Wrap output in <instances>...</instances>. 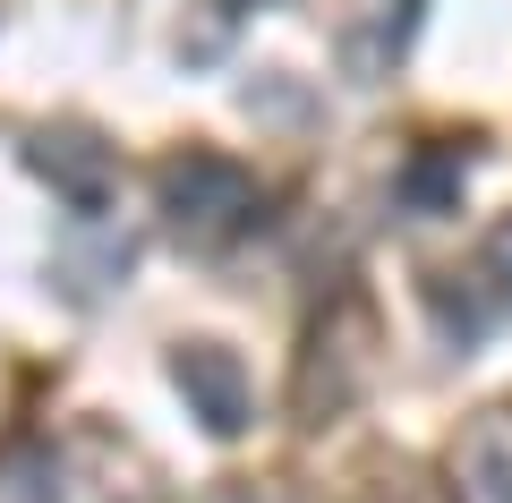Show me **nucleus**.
I'll use <instances>...</instances> for the list:
<instances>
[{"mask_svg":"<svg viewBox=\"0 0 512 503\" xmlns=\"http://www.w3.org/2000/svg\"><path fill=\"white\" fill-rule=\"evenodd\" d=\"M154 197H163V222L188 239L197 256L231 248V239L256 231V214H265V188H256L248 162L214 154V145H188V154H171L163 171H154Z\"/></svg>","mask_w":512,"mask_h":503,"instance_id":"1","label":"nucleus"},{"mask_svg":"<svg viewBox=\"0 0 512 503\" xmlns=\"http://www.w3.org/2000/svg\"><path fill=\"white\" fill-rule=\"evenodd\" d=\"M26 162H35V171H43V180H52L60 197L77 205V214H103L111 188H120V154H111L94 128H43Z\"/></svg>","mask_w":512,"mask_h":503,"instance_id":"2","label":"nucleus"},{"mask_svg":"<svg viewBox=\"0 0 512 503\" xmlns=\"http://www.w3.org/2000/svg\"><path fill=\"white\" fill-rule=\"evenodd\" d=\"M171 376H180V393L197 401V418L214 435H239L248 427V367H239V350H222V342H180V359H171Z\"/></svg>","mask_w":512,"mask_h":503,"instance_id":"3","label":"nucleus"},{"mask_svg":"<svg viewBox=\"0 0 512 503\" xmlns=\"http://www.w3.org/2000/svg\"><path fill=\"white\" fill-rule=\"evenodd\" d=\"M410 35H419V0H350L342 9V69L359 86H376L410 52Z\"/></svg>","mask_w":512,"mask_h":503,"instance_id":"4","label":"nucleus"},{"mask_svg":"<svg viewBox=\"0 0 512 503\" xmlns=\"http://www.w3.org/2000/svg\"><path fill=\"white\" fill-rule=\"evenodd\" d=\"M453 503H512V410H478L453 444Z\"/></svg>","mask_w":512,"mask_h":503,"instance_id":"5","label":"nucleus"},{"mask_svg":"<svg viewBox=\"0 0 512 503\" xmlns=\"http://www.w3.org/2000/svg\"><path fill=\"white\" fill-rule=\"evenodd\" d=\"M453 197H461V145H427V154L402 171V205L410 214H444Z\"/></svg>","mask_w":512,"mask_h":503,"instance_id":"6","label":"nucleus"},{"mask_svg":"<svg viewBox=\"0 0 512 503\" xmlns=\"http://www.w3.org/2000/svg\"><path fill=\"white\" fill-rule=\"evenodd\" d=\"M487 265H495V273H504V290H512V214H504V231H495V239H487Z\"/></svg>","mask_w":512,"mask_h":503,"instance_id":"7","label":"nucleus"}]
</instances>
